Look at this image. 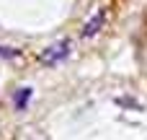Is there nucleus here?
I'll use <instances>...</instances> for the list:
<instances>
[{"label": "nucleus", "instance_id": "nucleus-3", "mask_svg": "<svg viewBox=\"0 0 147 140\" xmlns=\"http://www.w3.org/2000/svg\"><path fill=\"white\" fill-rule=\"evenodd\" d=\"M101 18H103V16H96V18L85 26V31H83V34H85V36H93V34L98 31V26H101Z\"/></svg>", "mask_w": 147, "mask_h": 140}, {"label": "nucleus", "instance_id": "nucleus-2", "mask_svg": "<svg viewBox=\"0 0 147 140\" xmlns=\"http://www.w3.org/2000/svg\"><path fill=\"white\" fill-rule=\"evenodd\" d=\"M31 94H34L31 88H21V91L13 96V104H16V109H21V112H23V109L28 107V99H31Z\"/></svg>", "mask_w": 147, "mask_h": 140}, {"label": "nucleus", "instance_id": "nucleus-1", "mask_svg": "<svg viewBox=\"0 0 147 140\" xmlns=\"http://www.w3.org/2000/svg\"><path fill=\"white\" fill-rule=\"evenodd\" d=\"M67 55H70V42H67V39H62L59 44H52L49 49H44L41 62H44V65H57V62H62Z\"/></svg>", "mask_w": 147, "mask_h": 140}, {"label": "nucleus", "instance_id": "nucleus-4", "mask_svg": "<svg viewBox=\"0 0 147 140\" xmlns=\"http://www.w3.org/2000/svg\"><path fill=\"white\" fill-rule=\"evenodd\" d=\"M0 57H5V60H13V57H18V49H10V47H0Z\"/></svg>", "mask_w": 147, "mask_h": 140}]
</instances>
